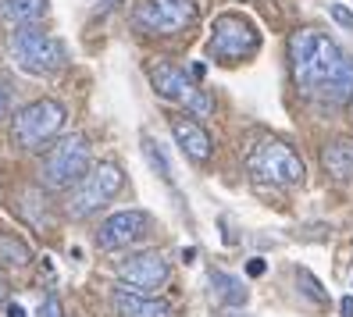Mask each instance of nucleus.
Instances as JSON below:
<instances>
[{
    "instance_id": "obj_1",
    "label": "nucleus",
    "mask_w": 353,
    "mask_h": 317,
    "mask_svg": "<svg viewBox=\"0 0 353 317\" xmlns=\"http://www.w3.org/2000/svg\"><path fill=\"white\" fill-rule=\"evenodd\" d=\"M289 68L303 96L325 103H353V57L328 32L296 29L289 36Z\"/></svg>"
},
{
    "instance_id": "obj_2",
    "label": "nucleus",
    "mask_w": 353,
    "mask_h": 317,
    "mask_svg": "<svg viewBox=\"0 0 353 317\" xmlns=\"http://www.w3.org/2000/svg\"><path fill=\"white\" fill-rule=\"evenodd\" d=\"M8 54L26 75H57L65 68V43L36 25H18L8 39Z\"/></svg>"
},
{
    "instance_id": "obj_3",
    "label": "nucleus",
    "mask_w": 353,
    "mask_h": 317,
    "mask_svg": "<svg viewBox=\"0 0 353 317\" xmlns=\"http://www.w3.org/2000/svg\"><path fill=\"white\" fill-rule=\"evenodd\" d=\"M65 121H68L65 103L54 100V96H39V100L26 103V108L14 114V121H11V139L22 146V150H39L43 143H50V139L61 136Z\"/></svg>"
},
{
    "instance_id": "obj_4",
    "label": "nucleus",
    "mask_w": 353,
    "mask_h": 317,
    "mask_svg": "<svg viewBox=\"0 0 353 317\" xmlns=\"http://www.w3.org/2000/svg\"><path fill=\"white\" fill-rule=\"evenodd\" d=\"M246 172H250L254 182H264V185H296L303 182V161L289 143L261 139L246 154Z\"/></svg>"
},
{
    "instance_id": "obj_5",
    "label": "nucleus",
    "mask_w": 353,
    "mask_h": 317,
    "mask_svg": "<svg viewBox=\"0 0 353 317\" xmlns=\"http://www.w3.org/2000/svg\"><path fill=\"white\" fill-rule=\"evenodd\" d=\"M150 86L157 90V96L172 100V103H182L190 114H196V121L207 118V114H214L211 93H207L203 86H196L175 61H154L150 65Z\"/></svg>"
},
{
    "instance_id": "obj_6",
    "label": "nucleus",
    "mask_w": 353,
    "mask_h": 317,
    "mask_svg": "<svg viewBox=\"0 0 353 317\" xmlns=\"http://www.w3.org/2000/svg\"><path fill=\"white\" fill-rule=\"evenodd\" d=\"M90 172V139L86 136H61L50 154L43 157V185L47 189H68Z\"/></svg>"
},
{
    "instance_id": "obj_7",
    "label": "nucleus",
    "mask_w": 353,
    "mask_h": 317,
    "mask_svg": "<svg viewBox=\"0 0 353 317\" xmlns=\"http://www.w3.org/2000/svg\"><path fill=\"white\" fill-rule=\"evenodd\" d=\"M261 47V32L250 18L243 14H221L214 29H211V43H207V54L214 61H246L254 57Z\"/></svg>"
},
{
    "instance_id": "obj_8",
    "label": "nucleus",
    "mask_w": 353,
    "mask_h": 317,
    "mask_svg": "<svg viewBox=\"0 0 353 317\" xmlns=\"http://www.w3.org/2000/svg\"><path fill=\"white\" fill-rule=\"evenodd\" d=\"M121 182H125V175H121L118 164H111V161L97 164L93 172L75 185V193H72V200H68V214H72V218H90V214H97L100 207H108V203L118 196Z\"/></svg>"
},
{
    "instance_id": "obj_9",
    "label": "nucleus",
    "mask_w": 353,
    "mask_h": 317,
    "mask_svg": "<svg viewBox=\"0 0 353 317\" xmlns=\"http://www.w3.org/2000/svg\"><path fill=\"white\" fill-rule=\"evenodd\" d=\"M193 18H196V0H143L132 14V22L139 32L172 36V32L190 29Z\"/></svg>"
},
{
    "instance_id": "obj_10",
    "label": "nucleus",
    "mask_w": 353,
    "mask_h": 317,
    "mask_svg": "<svg viewBox=\"0 0 353 317\" xmlns=\"http://www.w3.org/2000/svg\"><path fill=\"white\" fill-rule=\"evenodd\" d=\"M168 260L161 257V253H136V257H129L125 264L118 267V278H121V289L129 292H139V296H154L164 282H168Z\"/></svg>"
},
{
    "instance_id": "obj_11",
    "label": "nucleus",
    "mask_w": 353,
    "mask_h": 317,
    "mask_svg": "<svg viewBox=\"0 0 353 317\" xmlns=\"http://www.w3.org/2000/svg\"><path fill=\"white\" fill-rule=\"evenodd\" d=\"M147 232V214L143 210H118L97 228V246L100 249H125Z\"/></svg>"
},
{
    "instance_id": "obj_12",
    "label": "nucleus",
    "mask_w": 353,
    "mask_h": 317,
    "mask_svg": "<svg viewBox=\"0 0 353 317\" xmlns=\"http://www.w3.org/2000/svg\"><path fill=\"white\" fill-rule=\"evenodd\" d=\"M172 132H175V139L182 146V154L190 157L193 164H207V161H211L214 143H211V136H207V129H203L196 118H175L172 121Z\"/></svg>"
},
{
    "instance_id": "obj_13",
    "label": "nucleus",
    "mask_w": 353,
    "mask_h": 317,
    "mask_svg": "<svg viewBox=\"0 0 353 317\" xmlns=\"http://www.w3.org/2000/svg\"><path fill=\"white\" fill-rule=\"evenodd\" d=\"M114 307L125 314V317H172V303L168 300H157V296H139L129 289H118L114 292Z\"/></svg>"
},
{
    "instance_id": "obj_14",
    "label": "nucleus",
    "mask_w": 353,
    "mask_h": 317,
    "mask_svg": "<svg viewBox=\"0 0 353 317\" xmlns=\"http://www.w3.org/2000/svg\"><path fill=\"white\" fill-rule=\"evenodd\" d=\"M321 164L332 178H353V139H332L321 150Z\"/></svg>"
},
{
    "instance_id": "obj_15",
    "label": "nucleus",
    "mask_w": 353,
    "mask_h": 317,
    "mask_svg": "<svg viewBox=\"0 0 353 317\" xmlns=\"http://www.w3.org/2000/svg\"><path fill=\"white\" fill-rule=\"evenodd\" d=\"M50 0H0V14L14 25H32L47 14Z\"/></svg>"
},
{
    "instance_id": "obj_16",
    "label": "nucleus",
    "mask_w": 353,
    "mask_h": 317,
    "mask_svg": "<svg viewBox=\"0 0 353 317\" xmlns=\"http://www.w3.org/2000/svg\"><path fill=\"white\" fill-rule=\"evenodd\" d=\"M211 292L218 296L221 307H243L246 296H250L236 274H225V271H211Z\"/></svg>"
},
{
    "instance_id": "obj_17",
    "label": "nucleus",
    "mask_w": 353,
    "mask_h": 317,
    "mask_svg": "<svg viewBox=\"0 0 353 317\" xmlns=\"http://www.w3.org/2000/svg\"><path fill=\"white\" fill-rule=\"evenodd\" d=\"M0 260L11 264V267H26L32 260V249L18 236H11V232H0Z\"/></svg>"
},
{
    "instance_id": "obj_18",
    "label": "nucleus",
    "mask_w": 353,
    "mask_h": 317,
    "mask_svg": "<svg viewBox=\"0 0 353 317\" xmlns=\"http://www.w3.org/2000/svg\"><path fill=\"white\" fill-rule=\"evenodd\" d=\"M143 154H147V164H150L154 172H157V178L172 182V164H168V157H164L161 143H157L154 136H143Z\"/></svg>"
},
{
    "instance_id": "obj_19",
    "label": "nucleus",
    "mask_w": 353,
    "mask_h": 317,
    "mask_svg": "<svg viewBox=\"0 0 353 317\" xmlns=\"http://www.w3.org/2000/svg\"><path fill=\"white\" fill-rule=\"evenodd\" d=\"M296 282H300V289H303L307 300H314L318 307H325V303H328V292L321 289V282H318V278H314V274H310L307 267H300V271H296Z\"/></svg>"
},
{
    "instance_id": "obj_20",
    "label": "nucleus",
    "mask_w": 353,
    "mask_h": 317,
    "mask_svg": "<svg viewBox=\"0 0 353 317\" xmlns=\"http://www.w3.org/2000/svg\"><path fill=\"white\" fill-rule=\"evenodd\" d=\"M328 14L336 18V22H339L343 29H353V11H350L346 4H328Z\"/></svg>"
},
{
    "instance_id": "obj_21",
    "label": "nucleus",
    "mask_w": 353,
    "mask_h": 317,
    "mask_svg": "<svg viewBox=\"0 0 353 317\" xmlns=\"http://www.w3.org/2000/svg\"><path fill=\"white\" fill-rule=\"evenodd\" d=\"M39 317H61V300L54 292L43 296V303H39Z\"/></svg>"
},
{
    "instance_id": "obj_22",
    "label": "nucleus",
    "mask_w": 353,
    "mask_h": 317,
    "mask_svg": "<svg viewBox=\"0 0 353 317\" xmlns=\"http://www.w3.org/2000/svg\"><path fill=\"white\" fill-rule=\"evenodd\" d=\"M264 271H268V260L264 257H254L250 264H246V274H250V278H261Z\"/></svg>"
},
{
    "instance_id": "obj_23",
    "label": "nucleus",
    "mask_w": 353,
    "mask_h": 317,
    "mask_svg": "<svg viewBox=\"0 0 353 317\" xmlns=\"http://www.w3.org/2000/svg\"><path fill=\"white\" fill-rule=\"evenodd\" d=\"M0 114H8V82L0 79Z\"/></svg>"
},
{
    "instance_id": "obj_24",
    "label": "nucleus",
    "mask_w": 353,
    "mask_h": 317,
    "mask_svg": "<svg viewBox=\"0 0 353 317\" xmlns=\"http://www.w3.org/2000/svg\"><path fill=\"white\" fill-rule=\"evenodd\" d=\"M339 314H343V317H353V296H346V300L339 303Z\"/></svg>"
},
{
    "instance_id": "obj_25",
    "label": "nucleus",
    "mask_w": 353,
    "mask_h": 317,
    "mask_svg": "<svg viewBox=\"0 0 353 317\" xmlns=\"http://www.w3.org/2000/svg\"><path fill=\"white\" fill-rule=\"evenodd\" d=\"M8 317H29L26 307H18V303H8Z\"/></svg>"
},
{
    "instance_id": "obj_26",
    "label": "nucleus",
    "mask_w": 353,
    "mask_h": 317,
    "mask_svg": "<svg viewBox=\"0 0 353 317\" xmlns=\"http://www.w3.org/2000/svg\"><path fill=\"white\" fill-rule=\"evenodd\" d=\"M203 75H207V68H203V65H200V61H196V65H193V79H196V82H200V79H203Z\"/></svg>"
},
{
    "instance_id": "obj_27",
    "label": "nucleus",
    "mask_w": 353,
    "mask_h": 317,
    "mask_svg": "<svg viewBox=\"0 0 353 317\" xmlns=\"http://www.w3.org/2000/svg\"><path fill=\"white\" fill-rule=\"evenodd\" d=\"M221 317H254V314H221Z\"/></svg>"
},
{
    "instance_id": "obj_28",
    "label": "nucleus",
    "mask_w": 353,
    "mask_h": 317,
    "mask_svg": "<svg viewBox=\"0 0 353 317\" xmlns=\"http://www.w3.org/2000/svg\"><path fill=\"white\" fill-rule=\"evenodd\" d=\"M0 296H4V282H0Z\"/></svg>"
}]
</instances>
